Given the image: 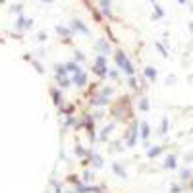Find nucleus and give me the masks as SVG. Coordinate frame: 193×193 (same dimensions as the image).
<instances>
[{
	"label": "nucleus",
	"instance_id": "1",
	"mask_svg": "<svg viewBox=\"0 0 193 193\" xmlns=\"http://www.w3.org/2000/svg\"><path fill=\"white\" fill-rule=\"evenodd\" d=\"M116 64H118V68H120V70H122V72H126L128 75H133V74H135V68H133V64L128 60V56L124 54L122 50H118V52H116Z\"/></svg>",
	"mask_w": 193,
	"mask_h": 193
},
{
	"label": "nucleus",
	"instance_id": "2",
	"mask_svg": "<svg viewBox=\"0 0 193 193\" xmlns=\"http://www.w3.org/2000/svg\"><path fill=\"white\" fill-rule=\"evenodd\" d=\"M95 72L101 77L106 75V60H104V56H98L97 58V66H95Z\"/></svg>",
	"mask_w": 193,
	"mask_h": 193
},
{
	"label": "nucleus",
	"instance_id": "3",
	"mask_svg": "<svg viewBox=\"0 0 193 193\" xmlns=\"http://www.w3.org/2000/svg\"><path fill=\"white\" fill-rule=\"evenodd\" d=\"M72 27H74V29H79V31H81V33H85V35H87V33H89V29H87V27H85V25H83V23L79 22V19H74V22H72Z\"/></svg>",
	"mask_w": 193,
	"mask_h": 193
},
{
	"label": "nucleus",
	"instance_id": "4",
	"mask_svg": "<svg viewBox=\"0 0 193 193\" xmlns=\"http://www.w3.org/2000/svg\"><path fill=\"white\" fill-rule=\"evenodd\" d=\"M74 81L77 83V85H85V83H87V75L85 74H83V72H79V74H75V77H74Z\"/></svg>",
	"mask_w": 193,
	"mask_h": 193
},
{
	"label": "nucleus",
	"instance_id": "5",
	"mask_svg": "<svg viewBox=\"0 0 193 193\" xmlns=\"http://www.w3.org/2000/svg\"><path fill=\"white\" fill-rule=\"evenodd\" d=\"M145 77L151 79V81H155L156 79V70L155 68H147V70H145Z\"/></svg>",
	"mask_w": 193,
	"mask_h": 193
},
{
	"label": "nucleus",
	"instance_id": "6",
	"mask_svg": "<svg viewBox=\"0 0 193 193\" xmlns=\"http://www.w3.org/2000/svg\"><path fill=\"white\" fill-rule=\"evenodd\" d=\"M101 8L106 15H110V0H101Z\"/></svg>",
	"mask_w": 193,
	"mask_h": 193
},
{
	"label": "nucleus",
	"instance_id": "7",
	"mask_svg": "<svg viewBox=\"0 0 193 193\" xmlns=\"http://www.w3.org/2000/svg\"><path fill=\"white\" fill-rule=\"evenodd\" d=\"M141 137L145 139V141H147V137H149V124H141Z\"/></svg>",
	"mask_w": 193,
	"mask_h": 193
},
{
	"label": "nucleus",
	"instance_id": "8",
	"mask_svg": "<svg viewBox=\"0 0 193 193\" xmlns=\"http://www.w3.org/2000/svg\"><path fill=\"white\" fill-rule=\"evenodd\" d=\"M164 166L166 168H176V158L174 156H168V158L164 160Z\"/></svg>",
	"mask_w": 193,
	"mask_h": 193
},
{
	"label": "nucleus",
	"instance_id": "9",
	"mask_svg": "<svg viewBox=\"0 0 193 193\" xmlns=\"http://www.w3.org/2000/svg\"><path fill=\"white\" fill-rule=\"evenodd\" d=\"M98 48H101L102 52H108V50H110V45H108L106 41L102 39V41H98Z\"/></svg>",
	"mask_w": 193,
	"mask_h": 193
},
{
	"label": "nucleus",
	"instance_id": "10",
	"mask_svg": "<svg viewBox=\"0 0 193 193\" xmlns=\"http://www.w3.org/2000/svg\"><path fill=\"white\" fill-rule=\"evenodd\" d=\"M139 108H141V110L145 112L149 108V102H147V98H141V101H139Z\"/></svg>",
	"mask_w": 193,
	"mask_h": 193
},
{
	"label": "nucleus",
	"instance_id": "11",
	"mask_svg": "<svg viewBox=\"0 0 193 193\" xmlns=\"http://www.w3.org/2000/svg\"><path fill=\"white\" fill-rule=\"evenodd\" d=\"M114 172H116L118 176H122V178H124V176H126V174H124V168H120L118 164H114Z\"/></svg>",
	"mask_w": 193,
	"mask_h": 193
},
{
	"label": "nucleus",
	"instance_id": "12",
	"mask_svg": "<svg viewBox=\"0 0 193 193\" xmlns=\"http://www.w3.org/2000/svg\"><path fill=\"white\" fill-rule=\"evenodd\" d=\"M158 153H160V147H153V149L149 151V156H156Z\"/></svg>",
	"mask_w": 193,
	"mask_h": 193
},
{
	"label": "nucleus",
	"instance_id": "13",
	"mask_svg": "<svg viewBox=\"0 0 193 193\" xmlns=\"http://www.w3.org/2000/svg\"><path fill=\"white\" fill-rule=\"evenodd\" d=\"M156 48H158V50H160V54H162V56H166V54H168V52H166V50H164V46H162V45H160V43H156Z\"/></svg>",
	"mask_w": 193,
	"mask_h": 193
},
{
	"label": "nucleus",
	"instance_id": "14",
	"mask_svg": "<svg viewBox=\"0 0 193 193\" xmlns=\"http://www.w3.org/2000/svg\"><path fill=\"white\" fill-rule=\"evenodd\" d=\"M166 129H168V120H164V122H162V133H166Z\"/></svg>",
	"mask_w": 193,
	"mask_h": 193
},
{
	"label": "nucleus",
	"instance_id": "15",
	"mask_svg": "<svg viewBox=\"0 0 193 193\" xmlns=\"http://www.w3.org/2000/svg\"><path fill=\"white\" fill-rule=\"evenodd\" d=\"M180 2H181V4H185V0H180Z\"/></svg>",
	"mask_w": 193,
	"mask_h": 193
},
{
	"label": "nucleus",
	"instance_id": "16",
	"mask_svg": "<svg viewBox=\"0 0 193 193\" xmlns=\"http://www.w3.org/2000/svg\"><path fill=\"white\" fill-rule=\"evenodd\" d=\"M46 2H52V0H46Z\"/></svg>",
	"mask_w": 193,
	"mask_h": 193
}]
</instances>
